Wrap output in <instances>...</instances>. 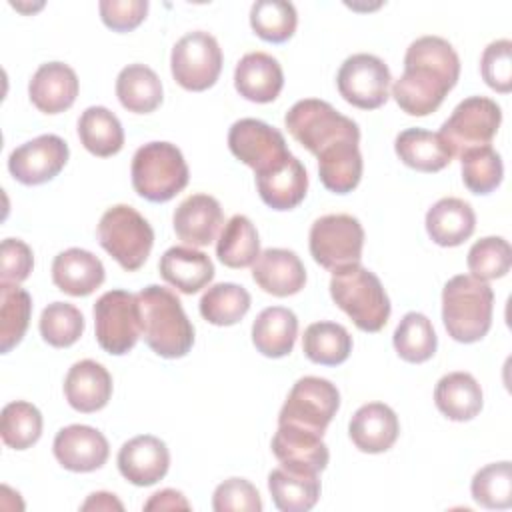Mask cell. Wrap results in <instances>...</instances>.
Returning <instances> with one entry per match:
<instances>
[{
    "label": "cell",
    "instance_id": "1",
    "mask_svg": "<svg viewBox=\"0 0 512 512\" xmlns=\"http://www.w3.org/2000/svg\"><path fill=\"white\" fill-rule=\"evenodd\" d=\"M460 76V58L440 36L416 38L404 56V74L394 82L392 96L410 116H428L440 108Z\"/></svg>",
    "mask_w": 512,
    "mask_h": 512
},
{
    "label": "cell",
    "instance_id": "2",
    "mask_svg": "<svg viewBox=\"0 0 512 512\" xmlns=\"http://www.w3.org/2000/svg\"><path fill=\"white\" fill-rule=\"evenodd\" d=\"M144 342L162 358H182L194 344V326L178 296L164 286L150 284L138 294Z\"/></svg>",
    "mask_w": 512,
    "mask_h": 512
},
{
    "label": "cell",
    "instance_id": "3",
    "mask_svg": "<svg viewBox=\"0 0 512 512\" xmlns=\"http://www.w3.org/2000/svg\"><path fill=\"white\" fill-rule=\"evenodd\" d=\"M494 292L486 280L458 274L442 290V322L450 338L462 344L482 340L492 326Z\"/></svg>",
    "mask_w": 512,
    "mask_h": 512
},
{
    "label": "cell",
    "instance_id": "4",
    "mask_svg": "<svg viewBox=\"0 0 512 512\" xmlns=\"http://www.w3.org/2000/svg\"><path fill=\"white\" fill-rule=\"evenodd\" d=\"M330 296L362 332H378L390 318V300L380 278L362 264L332 272Z\"/></svg>",
    "mask_w": 512,
    "mask_h": 512
},
{
    "label": "cell",
    "instance_id": "5",
    "mask_svg": "<svg viewBox=\"0 0 512 512\" xmlns=\"http://www.w3.org/2000/svg\"><path fill=\"white\" fill-rule=\"evenodd\" d=\"M132 186L148 202H168L188 184V166L178 146L148 142L132 158Z\"/></svg>",
    "mask_w": 512,
    "mask_h": 512
},
{
    "label": "cell",
    "instance_id": "6",
    "mask_svg": "<svg viewBox=\"0 0 512 512\" xmlns=\"http://www.w3.org/2000/svg\"><path fill=\"white\" fill-rule=\"evenodd\" d=\"M284 124L292 138L314 156L342 140L360 142L358 124L318 98L298 100L286 112Z\"/></svg>",
    "mask_w": 512,
    "mask_h": 512
},
{
    "label": "cell",
    "instance_id": "7",
    "mask_svg": "<svg viewBox=\"0 0 512 512\" xmlns=\"http://www.w3.org/2000/svg\"><path fill=\"white\" fill-rule=\"evenodd\" d=\"M98 242L126 272H134L150 256L154 230L138 210L116 204L98 222Z\"/></svg>",
    "mask_w": 512,
    "mask_h": 512
},
{
    "label": "cell",
    "instance_id": "8",
    "mask_svg": "<svg viewBox=\"0 0 512 512\" xmlns=\"http://www.w3.org/2000/svg\"><path fill=\"white\" fill-rule=\"evenodd\" d=\"M98 346L114 356L128 354L142 336L138 298L126 290H108L94 304Z\"/></svg>",
    "mask_w": 512,
    "mask_h": 512
},
{
    "label": "cell",
    "instance_id": "9",
    "mask_svg": "<svg viewBox=\"0 0 512 512\" xmlns=\"http://www.w3.org/2000/svg\"><path fill=\"white\" fill-rule=\"evenodd\" d=\"M364 228L350 214L320 216L310 228V254L316 264L336 272L360 264Z\"/></svg>",
    "mask_w": 512,
    "mask_h": 512
},
{
    "label": "cell",
    "instance_id": "10",
    "mask_svg": "<svg viewBox=\"0 0 512 512\" xmlns=\"http://www.w3.org/2000/svg\"><path fill=\"white\" fill-rule=\"evenodd\" d=\"M338 408L340 392L330 380L304 376L292 386L278 414V424H292L322 436Z\"/></svg>",
    "mask_w": 512,
    "mask_h": 512
},
{
    "label": "cell",
    "instance_id": "11",
    "mask_svg": "<svg viewBox=\"0 0 512 512\" xmlns=\"http://www.w3.org/2000/svg\"><path fill=\"white\" fill-rule=\"evenodd\" d=\"M502 122L500 106L486 96L464 98L442 124L440 136L452 150V156L478 146H488Z\"/></svg>",
    "mask_w": 512,
    "mask_h": 512
},
{
    "label": "cell",
    "instance_id": "12",
    "mask_svg": "<svg viewBox=\"0 0 512 512\" xmlns=\"http://www.w3.org/2000/svg\"><path fill=\"white\" fill-rule=\"evenodd\" d=\"M170 70L186 90L202 92L214 86L222 70V50L216 38L204 30L184 34L172 48Z\"/></svg>",
    "mask_w": 512,
    "mask_h": 512
},
{
    "label": "cell",
    "instance_id": "13",
    "mask_svg": "<svg viewBox=\"0 0 512 512\" xmlns=\"http://www.w3.org/2000/svg\"><path fill=\"white\" fill-rule=\"evenodd\" d=\"M390 80L384 60L366 52L348 56L336 76L340 96L362 110H376L386 104Z\"/></svg>",
    "mask_w": 512,
    "mask_h": 512
},
{
    "label": "cell",
    "instance_id": "14",
    "mask_svg": "<svg viewBox=\"0 0 512 512\" xmlns=\"http://www.w3.org/2000/svg\"><path fill=\"white\" fill-rule=\"evenodd\" d=\"M228 148L254 174L268 172L292 156L282 132L256 118H242L230 126Z\"/></svg>",
    "mask_w": 512,
    "mask_h": 512
},
{
    "label": "cell",
    "instance_id": "15",
    "mask_svg": "<svg viewBox=\"0 0 512 512\" xmlns=\"http://www.w3.org/2000/svg\"><path fill=\"white\" fill-rule=\"evenodd\" d=\"M68 144L56 134H42L12 150L8 158L10 174L26 186L52 180L68 162Z\"/></svg>",
    "mask_w": 512,
    "mask_h": 512
},
{
    "label": "cell",
    "instance_id": "16",
    "mask_svg": "<svg viewBox=\"0 0 512 512\" xmlns=\"http://www.w3.org/2000/svg\"><path fill=\"white\" fill-rule=\"evenodd\" d=\"M54 456L70 472H94L108 460L110 446L104 434L86 424L62 428L52 444Z\"/></svg>",
    "mask_w": 512,
    "mask_h": 512
},
{
    "label": "cell",
    "instance_id": "17",
    "mask_svg": "<svg viewBox=\"0 0 512 512\" xmlns=\"http://www.w3.org/2000/svg\"><path fill=\"white\" fill-rule=\"evenodd\" d=\"M272 452L282 468L302 474H318L330 460L328 446L322 442L320 434L292 424H278L272 438Z\"/></svg>",
    "mask_w": 512,
    "mask_h": 512
},
{
    "label": "cell",
    "instance_id": "18",
    "mask_svg": "<svg viewBox=\"0 0 512 512\" xmlns=\"http://www.w3.org/2000/svg\"><path fill=\"white\" fill-rule=\"evenodd\" d=\"M170 466L166 444L150 434H140L122 444L118 470L134 486H152L162 480Z\"/></svg>",
    "mask_w": 512,
    "mask_h": 512
},
{
    "label": "cell",
    "instance_id": "19",
    "mask_svg": "<svg viewBox=\"0 0 512 512\" xmlns=\"http://www.w3.org/2000/svg\"><path fill=\"white\" fill-rule=\"evenodd\" d=\"M174 232L184 242L194 246H208L216 240L224 214L220 202L210 194H192L174 210Z\"/></svg>",
    "mask_w": 512,
    "mask_h": 512
},
{
    "label": "cell",
    "instance_id": "20",
    "mask_svg": "<svg viewBox=\"0 0 512 512\" xmlns=\"http://www.w3.org/2000/svg\"><path fill=\"white\" fill-rule=\"evenodd\" d=\"M252 278L264 292L284 298L304 288L306 268L296 252L266 248L252 264Z\"/></svg>",
    "mask_w": 512,
    "mask_h": 512
},
{
    "label": "cell",
    "instance_id": "21",
    "mask_svg": "<svg viewBox=\"0 0 512 512\" xmlns=\"http://www.w3.org/2000/svg\"><path fill=\"white\" fill-rule=\"evenodd\" d=\"M348 434L360 452H368V454L386 452L398 440V434H400L398 416L390 406L382 402L364 404L354 412L348 424Z\"/></svg>",
    "mask_w": 512,
    "mask_h": 512
},
{
    "label": "cell",
    "instance_id": "22",
    "mask_svg": "<svg viewBox=\"0 0 512 512\" xmlns=\"http://www.w3.org/2000/svg\"><path fill=\"white\" fill-rule=\"evenodd\" d=\"M78 88V76L68 64L46 62L34 72L28 84V96L40 112L60 114L74 104Z\"/></svg>",
    "mask_w": 512,
    "mask_h": 512
},
{
    "label": "cell",
    "instance_id": "23",
    "mask_svg": "<svg viewBox=\"0 0 512 512\" xmlns=\"http://www.w3.org/2000/svg\"><path fill=\"white\" fill-rule=\"evenodd\" d=\"M234 86L250 102H272L284 86L282 66L266 52H248L236 64Z\"/></svg>",
    "mask_w": 512,
    "mask_h": 512
},
{
    "label": "cell",
    "instance_id": "24",
    "mask_svg": "<svg viewBox=\"0 0 512 512\" xmlns=\"http://www.w3.org/2000/svg\"><path fill=\"white\" fill-rule=\"evenodd\" d=\"M64 394L68 404L78 412L90 414L102 410L112 396V376L102 364L80 360L66 374Z\"/></svg>",
    "mask_w": 512,
    "mask_h": 512
},
{
    "label": "cell",
    "instance_id": "25",
    "mask_svg": "<svg viewBox=\"0 0 512 512\" xmlns=\"http://www.w3.org/2000/svg\"><path fill=\"white\" fill-rule=\"evenodd\" d=\"M256 188L262 202L272 210H292L306 196L308 174L304 164L290 156L280 166L256 174Z\"/></svg>",
    "mask_w": 512,
    "mask_h": 512
},
{
    "label": "cell",
    "instance_id": "26",
    "mask_svg": "<svg viewBox=\"0 0 512 512\" xmlns=\"http://www.w3.org/2000/svg\"><path fill=\"white\" fill-rule=\"evenodd\" d=\"M160 276L184 294H196L214 278V264L208 254L192 246L168 248L158 264Z\"/></svg>",
    "mask_w": 512,
    "mask_h": 512
},
{
    "label": "cell",
    "instance_id": "27",
    "mask_svg": "<svg viewBox=\"0 0 512 512\" xmlns=\"http://www.w3.org/2000/svg\"><path fill=\"white\" fill-rule=\"evenodd\" d=\"M52 282L70 296H88L104 282V264L82 248H68L52 262Z\"/></svg>",
    "mask_w": 512,
    "mask_h": 512
},
{
    "label": "cell",
    "instance_id": "28",
    "mask_svg": "<svg viewBox=\"0 0 512 512\" xmlns=\"http://www.w3.org/2000/svg\"><path fill=\"white\" fill-rule=\"evenodd\" d=\"M476 228V214L462 198H442L426 212V232L438 246H460Z\"/></svg>",
    "mask_w": 512,
    "mask_h": 512
},
{
    "label": "cell",
    "instance_id": "29",
    "mask_svg": "<svg viewBox=\"0 0 512 512\" xmlns=\"http://www.w3.org/2000/svg\"><path fill=\"white\" fill-rule=\"evenodd\" d=\"M398 158L418 172H438L452 162V150L438 132L406 128L394 140Z\"/></svg>",
    "mask_w": 512,
    "mask_h": 512
},
{
    "label": "cell",
    "instance_id": "30",
    "mask_svg": "<svg viewBox=\"0 0 512 512\" xmlns=\"http://www.w3.org/2000/svg\"><path fill=\"white\" fill-rule=\"evenodd\" d=\"M298 336V318L290 308H264L252 324V344L268 358H282L292 352Z\"/></svg>",
    "mask_w": 512,
    "mask_h": 512
},
{
    "label": "cell",
    "instance_id": "31",
    "mask_svg": "<svg viewBox=\"0 0 512 512\" xmlns=\"http://www.w3.org/2000/svg\"><path fill=\"white\" fill-rule=\"evenodd\" d=\"M436 408L454 422H466L482 410V388L468 372H450L434 388Z\"/></svg>",
    "mask_w": 512,
    "mask_h": 512
},
{
    "label": "cell",
    "instance_id": "32",
    "mask_svg": "<svg viewBox=\"0 0 512 512\" xmlns=\"http://www.w3.org/2000/svg\"><path fill=\"white\" fill-rule=\"evenodd\" d=\"M318 158V174L326 190L334 194L352 192L362 178V154L356 140H342L326 148Z\"/></svg>",
    "mask_w": 512,
    "mask_h": 512
},
{
    "label": "cell",
    "instance_id": "33",
    "mask_svg": "<svg viewBox=\"0 0 512 512\" xmlns=\"http://www.w3.org/2000/svg\"><path fill=\"white\" fill-rule=\"evenodd\" d=\"M120 104L134 114L154 112L162 102V82L146 64H128L116 78Z\"/></svg>",
    "mask_w": 512,
    "mask_h": 512
},
{
    "label": "cell",
    "instance_id": "34",
    "mask_svg": "<svg viewBox=\"0 0 512 512\" xmlns=\"http://www.w3.org/2000/svg\"><path fill=\"white\" fill-rule=\"evenodd\" d=\"M82 146L100 158L114 156L124 146V130L114 112L104 106H90L78 118Z\"/></svg>",
    "mask_w": 512,
    "mask_h": 512
},
{
    "label": "cell",
    "instance_id": "35",
    "mask_svg": "<svg viewBox=\"0 0 512 512\" xmlns=\"http://www.w3.org/2000/svg\"><path fill=\"white\" fill-rule=\"evenodd\" d=\"M268 490L278 510L306 512L320 498V480L318 474L292 472L280 466L268 474Z\"/></svg>",
    "mask_w": 512,
    "mask_h": 512
},
{
    "label": "cell",
    "instance_id": "36",
    "mask_svg": "<svg viewBox=\"0 0 512 512\" xmlns=\"http://www.w3.org/2000/svg\"><path fill=\"white\" fill-rule=\"evenodd\" d=\"M216 256L228 268H246L260 256V240L250 218L234 214L222 228L216 242Z\"/></svg>",
    "mask_w": 512,
    "mask_h": 512
},
{
    "label": "cell",
    "instance_id": "37",
    "mask_svg": "<svg viewBox=\"0 0 512 512\" xmlns=\"http://www.w3.org/2000/svg\"><path fill=\"white\" fill-rule=\"evenodd\" d=\"M302 350L306 358L322 366H338L352 352V336L342 324L314 322L304 330Z\"/></svg>",
    "mask_w": 512,
    "mask_h": 512
},
{
    "label": "cell",
    "instance_id": "38",
    "mask_svg": "<svg viewBox=\"0 0 512 512\" xmlns=\"http://www.w3.org/2000/svg\"><path fill=\"white\" fill-rule=\"evenodd\" d=\"M248 310L250 294L244 286L234 282L214 284L200 298V314L214 326H232L240 322Z\"/></svg>",
    "mask_w": 512,
    "mask_h": 512
},
{
    "label": "cell",
    "instance_id": "39",
    "mask_svg": "<svg viewBox=\"0 0 512 512\" xmlns=\"http://www.w3.org/2000/svg\"><path fill=\"white\" fill-rule=\"evenodd\" d=\"M32 298L18 284L0 282V352H10L26 334Z\"/></svg>",
    "mask_w": 512,
    "mask_h": 512
},
{
    "label": "cell",
    "instance_id": "40",
    "mask_svg": "<svg viewBox=\"0 0 512 512\" xmlns=\"http://www.w3.org/2000/svg\"><path fill=\"white\" fill-rule=\"evenodd\" d=\"M394 348L398 356L410 364L426 362L434 356L438 338L432 322L420 312H408L402 316L394 330Z\"/></svg>",
    "mask_w": 512,
    "mask_h": 512
},
{
    "label": "cell",
    "instance_id": "41",
    "mask_svg": "<svg viewBox=\"0 0 512 512\" xmlns=\"http://www.w3.org/2000/svg\"><path fill=\"white\" fill-rule=\"evenodd\" d=\"M298 24V14L292 2L258 0L250 8V26L266 42L282 44L292 38Z\"/></svg>",
    "mask_w": 512,
    "mask_h": 512
},
{
    "label": "cell",
    "instance_id": "42",
    "mask_svg": "<svg viewBox=\"0 0 512 512\" xmlns=\"http://www.w3.org/2000/svg\"><path fill=\"white\" fill-rule=\"evenodd\" d=\"M0 434L8 448L26 450L38 442L42 434V414L40 410L24 400L10 402L2 408Z\"/></svg>",
    "mask_w": 512,
    "mask_h": 512
},
{
    "label": "cell",
    "instance_id": "43",
    "mask_svg": "<svg viewBox=\"0 0 512 512\" xmlns=\"http://www.w3.org/2000/svg\"><path fill=\"white\" fill-rule=\"evenodd\" d=\"M462 180L472 194H490L504 176L500 154L488 144L462 152Z\"/></svg>",
    "mask_w": 512,
    "mask_h": 512
},
{
    "label": "cell",
    "instance_id": "44",
    "mask_svg": "<svg viewBox=\"0 0 512 512\" xmlns=\"http://www.w3.org/2000/svg\"><path fill=\"white\" fill-rule=\"evenodd\" d=\"M472 498L490 510L512 506V466L508 460L480 468L470 484Z\"/></svg>",
    "mask_w": 512,
    "mask_h": 512
},
{
    "label": "cell",
    "instance_id": "45",
    "mask_svg": "<svg viewBox=\"0 0 512 512\" xmlns=\"http://www.w3.org/2000/svg\"><path fill=\"white\" fill-rule=\"evenodd\" d=\"M84 332L82 312L68 302H52L40 314V334L54 348H68Z\"/></svg>",
    "mask_w": 512,
    "mask_h": 512
},
{
    "label": "cell",
    "instance_id": "46",
    "mask_svg": "<svg viewBox=\"0 0 512 512\" xmlns=\"http://www.w3.org/2000/svg\"><path fill=\"white\" fill-rule=\"evenodd\" d=\"M470 276L478 280H496L508 274L512 266V248L502 236H486L468 250Z\"/></svg>",
    "mask_w": 512,
    "mask_h": 512
},
{
    "label": "cell",
    "instance_id": "47",
    "mask_svg": "<svg viewBox=\"0 0 512 512\" xmlns=\"http://www.w3.org/2000/svg\"><path fill=\"white\" fill-rule=\"evenodd\" d=\"M480 72L492 90L500 94H508L512 90V42L508 38L494 40L484 48Z\"/></svg>",
    "mask_w": 512,
    "mask_h": 512
},
{
    "label": "cell",
    "instance_id": "48",
    "mask_svg": "<svg viewBox=\"0 0 512 512\" xmlns=\"http://www.w3.org/2000/svg\"><path fill=\"white\" fill-rule=\"evenodd\" d=\"M212 508L216 512H260L262 500L256 486L246 478H228L216 486Z\"/></svg>",
    "mask_w": 512,
    "mask_h": 512
},
{
    "label": "cell",
    "instance_id": "49",
    "mask_svg": "<svg viewBox=\"0 0 512 512\" xmlns=\"http://www.w3.org/2000/svg\"><path fill=\"white\" fill-rule=\"evenodd\" d=\"M34 266L32 250L18 238H6L0 246V282L20 284L24 282Z\"/></svg>",
    "mask_w": 512,
    "mask_h": 512
},
{
    "label": "cell",
    "instance_id": "50",
    "mask_svg": "<svg viewBox=\"0 0 512 512\" xmlns=\"http://www.w3.org/2000/svg\"><path fill=\"white\" fill-rule=\"evenodd\" d=\"M102 22L116 30V32H128L134 30L148 12L146 0H102L98 4Z\"/></svg>",
    "mask_w": 512,
    "mask_h": 512
},
{
    "label": "cell",
    "instance_id": "51",
    "mask_svg": "<svg viewBox=\"0 0 512 512\" xmlns=\"http://www.w3.org/2000/svg\"><path fill=\"white\" fill-rule=\"evenodd\" d=\"M144 510H190V504L182 492L166 488L152 494L144 504Z\"/></svg>",
    "mask_w": 512,
    "mask_h": 512
},
{
    "label": "cell",
    "instance_id": "52",
    "mask_svg": "<svg viewBox=\"0 0 512 512\" xmlns=\"http://www.w3.org/2000/svg\"><path fill=\"white\" fill-rule=\"evenodd\" d=\"M82 510H124L122 502L110 492H94L88 500L80 506Z\"/></svg>",
    "mask_w": 512,
    "mask_h": 512
}]
</instances>
